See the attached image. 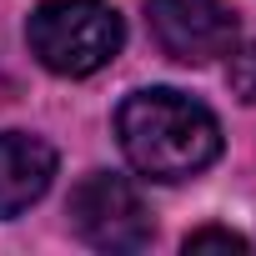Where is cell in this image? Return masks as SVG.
<instances>
[{
    "label": "cell",
    "mask_w": 256,
    "mask_h": 256,
    "mask_svg": "<svg viewBox=\"0 0 256 256\" xmlns=\"http://www.w3.org/2000/svg\"><path fill=\"white\" fill-rule=\"evenodd\" d=\"M120 151L151 181H191L221 156L216 116L186 90H136L116 110Z\"/></svg>",
    "instance_id": "cell-1"
},
{
    "label": "cell",
    "mask_w": 256,
    "mask_h": 256,
    "mask_svg": "<svg viewBox=\"0 0 256 256\" xmlns=\"http://www.w3.org/2000/svg\"><path fill=\"white\" fill-rule=\"evenodd\" d=\"M30 56L56 76H90L116 60L126 26L106 0H46L26 26Z\"/></svg>",
    "instance_id": "cell-2"
},
{
    "label": "cell",
    "mask_w": 256,
    "mask_h": 256,
    "mask_svg": "<svg viewBox=\"0 0 256 256\" xmlns=\"http://www.w3.org/2000/svg\"><path fill=\"white\" fill-rule=\"evenodd\" d=\"M70 226L96 251H141L156 236L141 191L126 176H110V171H90L70 191Z\"/></svg>",
    "instance_id": "cell-3"
},
{
    "label": "cell",
    "mask_w": 256,
    "mask_h": 256,
    "mask_svg": "<svg viewBox=\"0 0 256 256\" xmlns=\"http://www.w3.org/2000/svg\"><path fill=\"white\" fill-rule=\"evenodd\" d=\"M156 46L181 66H206L236 46L231 0H146Z\"/></svg>",
    "instance_id": "cell-4"
},
{
    "label": "cell",
    "mask_w": 256,
    "mask_h": 256,
    "mask_svg": "<svg viewBox=\"0 0 256 256\" xmlns=\"http://www.w3.org/2000/svg\"><path fill=\"white\" fill-rule=\"evenodd\" d=\"M56 146L30 131H0V221L20 216L50 191Z\"/></svg>",
    "instance_id": "cell-5"
},
{
    "label": "cell",
    "mask_w": 256,
    "mask_h": 256,
    "mask_svg": "<svg viewBox=\"0 0 256 256\" xmlns=\"http://www.w3.org/2000/svg\"><path fill=\"white\" fill-rule=\"evenodd\" d=\"M226 80L241 100H256V46H231L226 50Z\"/></svg>",
    "instance_id": "cell-6"
},
{
    "label": "cell",
    "mask_w": 256,
    "mask_h": 256,
    "mask_svg": "<svg viewBox=\"0 0 256 256\" xmlns=\"http://www.w3.org/2000/svg\"><path fill=\"white\" fill-rule=\"evenodd\" d=\"M186 251H251V241L236 236V231H226V226H206V231L186 236Z\"/></svg>",
    "instance_id": "cell-7"
}]
</instances>
